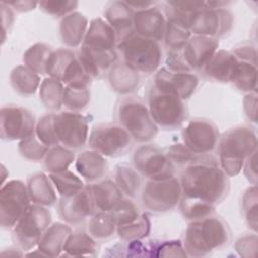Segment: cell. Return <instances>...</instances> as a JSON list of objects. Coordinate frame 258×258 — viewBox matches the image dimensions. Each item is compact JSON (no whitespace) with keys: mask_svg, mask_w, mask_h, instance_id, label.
Instances as JSON below:
<instances>
[{"mask_svg":"<svg viewBox=\"0 0 258 258\" xmlns=\"http://www.w3.org/2000/svg\"><path fill=\"white\" fill-rule=\"evenodd\" d=\"M182 197L192 198L217 206L230 191L229 176L211 154L197 155L181 172Z\"/></svg>","mask_w":258,"mask_h":258,"instance_id":"obj_1","label":"cell"},{"mask_svg":"<svg viewBox=\"0 0 258 258\" xmlns=\"http://www.w3.org/2000/svg\"><path fill=\"white\" fill-rule=\"evenodd\" d=\"M231 238V230L226 221L213 214L190 221L181 242L187 257L202 258L227 248Z\"/></svg>","mask_w":258,"mask_h":258,"instance_id":"obj_2","label":"cell"},{"mask_svg":"<svg viewBox=\"0 0 258 258\" xmlns=\"http://www.w3.org/2000/svg\"><path fill=\"white\" fill-rule=\"evenodd\" d=\"M257 134L253 127L239 125L228 129L220 135L217 151L218 163L229 176L238 175L245 160L257 151Z\"/></svg>","mask_w":258,"mask_h":258,"instance_id":"obj_3","label":"cell"},{"mask_svg":"<svg viewBox=\"0 0 258 258\" xmlns=\"http://www.w3.org/2000/svg\"><path fill=\"white\" fill-rule=\"evenodd\" d=\"M120 60L138 74L150 75L161 64L163 53L159 42L139 36L134 32L118 42Z\"/></svg>","mask_w":258,"mask_h":258,"instance_id":"obj_4","label":"cell"},{"mask_svg":"<svg viewBox=\"0 0 258 258\" xmlns=\"http://www.w3.org/2000/svg\"><path fill=\"white\" fill-rule=\"evenodd\" d=\"M117 122L126 129L133 141L147 143L158 133V127L149 113L147 103L136 96H126L116 108Z\"/></svg>","mask_w":258,"mask_h":258,"instance_id":"obj_5","label":"cell"},{"mask_svg":"<svg viewBox=\"0 0 258 258\" xmlns=\"http://www.w3.org/2000/svg\"><path fill=\"white\" fill-rule=\"evenodd\" d=\"M231 2L207 1V6L191 14L188 26L191 34L219 39L230 33L234 15L227 5Z\"/></svg>","mask_w":258,"mask_h":258,"instance_id":"obj_6","label":"cell"},{"mask_svg":"<svg viewBox=\"0 0 258 258\" xmlns=\"http://www.w3.org/2000/svg\"><path fill=\"white\" fill-rule=\"evenodd\" d=\"M51 224V214L46 207L30 204L12 230V241L24 253L37 247Z\"/></svg>","mask_w":258,"mask_h":258,"instance_id":"obj_7","label":"cell"},{"mask_svg":"<svg viewBox=\"0 0 258 258\" xmlns=\"http://www.w3.org/2000/svg\"><path fill=\"white\" fill-rule=\"evenodd\" d=\"M147 107L154 123L163 130L179 128L188 114L184 100L173 94L158 91L153 87L148 94Z\"/></svg>","mask_w":258,"mask_h":258,"instance_id":"obj_8","label":"cell"},{"mask_svg":"<svg viewBox=\"0 0 258 258\" xmlns=\"http://www.w3.org/2000/svg\"><path fill=\"white\" fill-rule=\"evenodd\" d=\"M133 139L118 122H104L93 126L89 133V147L105 157H119L131 147Z\"/></svg>","mask_w":258,"mask_h":258,"instance_id":"obj_9","label":"cell"},{"mask_svg":"<svg viewBox=\"0 0 258 258\" xmlns=\"http://www.w3.org/2000/svg\"><path fill=\"white\" fill-rule=\"evenodd\" d=\"M182 197L179 178L175 175L160 179H147L141 190L143 207L152 213H166L174 210Z\"/></svg>","mask_w":258,"mask_h":258,"instance_id":"obj_10","label":"cell"},{"mask_svg":"<svg viewBox=\"0 0 258 258\" xmlns=\"http://www.w3.org/2000/svg\"><path fill=\"white\" fill-rule=\"evenodd\" d=\"M46 75L70 87L90 88L93 80L81 64L77 51L68 47L52 51L47 62Z\"/></svg>","mask_w":258,"mask_h":258,"instance_id":"obj_11","label":"cell"},{"mask_svg":"<svg viewBox=\"0 0 258 258\" xmlns=\"http://www.w3.org/2000/svg\"><path fill=\"white\" fill-rule=\"evenodd\" d=\"M32 204L26 184L19 179L9 180L0 189V224L2 229H12Z\"/></svg>","mask_w":258,"mask_h":258,"instance_id":"obj_12","label":"cell"},{"mask_svg":"<svg viewBox=\"0 0 258 258\" xmlns=\"http://www.w3.org/2000/svg\"><path fill=\"white\" fill-rule=\"evenodd\" d=\"M53 128L58 144L68 149L79 150L88 143V120L81 113L53 112Z\"/></svg>","mask_w":258,"mask_h":258,"instance_id":"obj_13","label":"cell"},{"mask_svg":"<svg viewBox=\"0 0 258 258\" xmlns=\"http://www.w3.org/2000/svg\"><path fill=\"white\" fill-rule=\"evenodd\" d=\"M182 143L195 155H207L216 150L220 138L218 126L207 118H194L181 131Z\"/></svg>","mask_w":258,"mask_h":258,"instance_id":"obj_14","label":"cell"},{"mask_svg":"<svg viewBox=\"0 0 258 258\" xmlns=\"http://www.w3.org/2000/svg\"><path fill=\"white\" fill-rule=\"evenodd\" d=\"M36 121L31 111L15 104L2 106L0 110L1 139L20 141L35 132Z\"/></svg>","mask_w":258,"mask_h":258,"instance_id":"obj_15","label":"cell"},{"mask_svg":"<svg viewBox=\"0 0 258 258\" xmlns=\"http://www.w3.org/2000/svg\"><path fill=\"white\" fill-rule=\"evenodd\" d=\"M133 165L139 174L147 179H160L174 175V165L164 150L154 144L138 146L133 153Z\"/></svg>","mask_w":258,"mask_h":258,"instance_id":"obj_16","label":"cell"},{"mask_svg":"<svg viewBox=\"0 0 258 258\" xmlns=\"http://www.w3.org/2000/svg\"><path fill=\"white\" fill-rule=\"evenodd\" d=\"M198 85L199 78L195 73L172 72L162 67L155 72L152 87L186 101L196 92Z\"/></svg>","mask_w":258,"mask_h":258,"instance_id":"obj_17","label":"cell"},{"mask_svg":"<svg viewBox=\"0 0 258 258\" xmlns=\"http://www.w3.org/2000/svg\"><path fill=\"white\" fill-rule=\"evenodd\" d=\"M219 39L191 35L187 42L181 47H177L181 59L189 73L201 72L210 58L218 50Z\"/></svg>","mask_w":258,"mask_h":258,"instance_id":"obj_18","label":"cell"},{"mask_svg":"<svg viewBox=\"0 0 258 258\" xmlns=\"http://www.w3.org/2000/svg\"><path fill=\"white\" fill-rule=\"evenodd\" d=\"M57 203L60 219L70 226L81 225L96 212L91 192L87 185L73 196L60 197Z\"/></svg>","mask_w":258,"mask_h":258,"instance_id":"obj_19","label":"cell"},{"mask_svg":"<svg viewBox=\"0 0 258 258\" xmlns=\"http://www.w3.org/2000/svg\"><path fill=\"white\" fill-rule=\"evenodd\" d=\"M165 27V11L156 3L147 8L134 11L133 30L135 34L160 43L164 38Z\"/></svg>","mask_w":258,"mask_h":258,"instance_id":"obj_20","label":"cell"},{"mask_svg":"<svg viewBox=\"0 0 258 258\" xmlns=\"http://www.w3.org/2000/svg\"><path fill=\"white\" fill-rule=\"evenodd\" d=\"M77 54L84 70L92 79H100L108 75L118 60L117 50L99 49L84 44L79 47Z\"/></svg>","mask_w":258,"mask_h":258,"instance_id":"obj_21","label":"cell"},{"mask_svg":"<svg viewBox=\"0 0 258 258\" xmlns=\"http://www.w3.org/2000/svg\"><path fill=\"white\" fill-rule=\"evenodd\" d=\"M75 167L79 175L89 184L104 179L109 168L106 157L91 148L77 156Z\"/></svg>","mask_w":258,"mask_h":258,"instance_id":"obj_22","label":"cell"},{"mask_svg":"<svg viewBox=\"0 0 258 258\" xmlns=\"http://www.w3.org/2000/svg\"><path fill=\"white\" fill-rule=\"evenodd\" d=\"M133 17L134 11L127 1H112L104 11V19L116 32L118 42L134 32Z\"/></svg>","mask_w":258,"mask_h":258,"instance_id":"obj_23","label":"cell"},{"mask_svg":"<svg viewBox=\"0 0 258 258\" xmlns=\"http://www.w3.org/2000/svg\"><path fill=\"white\" fill-rule=\"evenodd\" d=\"M238 58L232 51L218 49L201 71L202 75L210 81L230 83Z\"/></svg>","mask_w":258,"mask_h":258,"instance_id":"obj_24","label":"cell"},{"mask_svg":"<svg viewBox=\"0 0 258 258\" xmlns=\"http://www.w3.org/2000/svg\"><path fill=\"white\" fill-rule=\"evenodd\" d=\"M82 44L99 49L117 50L118 37L104 18L97 17L91 20Z\"/></svg>","mask_w":258,"mask_h":258,"instance_id":"obj_25","label":"cell"},{"mask_svg":"<svg viewBox=\"0 0 258 258\" xmlns=\"http://www.w3.org/2000/svg\"><path fill=\"white\" fill-rule=\"evenodd\" d=\"M89 27L87 17L81 12L74 11L61 18L59 23V35L61 42L68 48L80 47L84 41Z\"/></svg>","mask_w":258,"mask_h":258,"instance_id":"obj_26","label":"cell"},{"mask_svg":"<svg viewBox=\"0 0 258 258\" xmlns=\"http://www.w3.org/2000/svg\"><path fill=\"white\" fill-rule=\"evenodd\" d=\"M87 186L91 192L96 212H111L124 198L123 192L112 179L104 178Z\"/></svg>","mask_w":258,"mask_h":258,"instance_id":"obj_27","label":"cell"},{"mask_svg":"<svg viewBox=\"0 0 258 258\" xmlns=\"http://www.w3.org/2000/svg\"><path fill=\"white\" fill-rule=\"evenodd\" d=\"M26 186L32 204L48 208L58 202L56 189L49 175L44 172H36L29 175Z\"/></svg>","mask_w":258,"mask_h":258,"instance_id":"obj_28","label":"cell"},{"mask_svg":"<svg viewBox=\"0 0 258 258\" xmlns=\"http://www.w3.org/2000/svg\"><path fill=\"white\" fill-rule=\"evenodd\" d=\"M72 228L67 223L55 222L50 224L41 237L36 249L45 257H58L62 253L63 245Z\"/></svg>","mask_w":258,"mask_h":258,"instance_id":"obj_29","label":"cell"},{"mask_svg":"<svg viewBox=\"0 0 258 258\" xmlns=\"http://www.w3.org/2000/svg\"><path fill=\"white\" fill-rule=\"evenodd\" d=\"M108 81L112 90L120 95H130L140 84V74L117 60L108 73Z\"/></svg>","mask_w":258,"mask_h":258,"instance_id":"obj_30","label":"cell"},{"mask_svg":"<svg viewBox=\"0 0 258 258\" xmlns=\"http://www.w3.org/2000/svg\"><path fill=\"white\" fill-rule=\"evenodd\" d=\"M99 245L88 232L83 230L72 231L63 245L60 256L68 257H95L98 255Z\"/></svg>","mask_w":258,"mask_h":258,"instance_id":"obj_31","label":"cell"},{"mask_svg":"<svg viewBox=\"0 0 258 258\" xmlns=\"http://www.w3.org/2000/svg\"><path fill=\"white\" fill-rule=\"evenodd\" d=\"M164 11L166 15V27L163 42L168 49L181 47L191 37L189 27L180 17L167 11L165 8Z\"/></svg>","mask_w":258,"mask_h":258,"instance_id":"obj_32","label":"cell"},{"mask_svg":"<svg viewBox=\"0 0 258 258\" xmlns=\"http://www.w3.org/2000/svg\"><path fill=\"white\" fill-rule=\"evenodd\" d=\"M10 85L14 92L22 97H30L35 94L40 86V77L24 64L13 68L9 76Z\"/></svg>","mask_w":258,"mask_h":258,"instance_id":"obj_33","label":"cell"},{"mask_svg":"<svg viewBox=\"0 0 258 258\" xmlns=\"http://www.w3.org/2000/svg\"><path fill=\"white\" fill-rule=\"evenodd\" d=\"M88 233L97 241L111 239L117 232V224L111 212H95L88 222Z\"/></svg>","mask_w":258,"mask_h":258,"instance_id":"obj_34","label":"cell"},{"mask_svg":"<svg viewBox=\"0 0 258 258\" xmlns=\"http://www.w3.org/2000/svg\"><path fill=\"white\" fill-rule=\"evenodd\" d=\"M230 83L240 92L252 93L257 89V64L238 59Z\"/></svg>","mask_w":258,"mask_h":258,"instance_id":"obj_35","label":"cell"},{"mask_svg":"<svg viewBox=\"0 0 258 258\" xmlns=\"http://www.w3.org/2000/svg\"><path fill=\"white\" fill-rule=\"evenodd\" d=\"M64 85L50 77L45 78L39 86V98L44 107L51 112H58L62 107Z\"/></svg>","mask_w":258,"mask_h":258,"instance_id":"obj_36","label":"cell"},{"mask_svg":"<svg viewBox=\"0 0 258 258\" xmlns=\"http://www.w3.org/2000/svg\"><path fill=\"white\" fill-rule=\"evenodd\" d=\"M113 180L127 198H134L142 185L139 172L135 168L125 164H118L115 167Z\"/></svg>","mask_w":258,"mask_h":258,"instance_id":"obj_37","label":"cell"},{"mask_svg":"<svg viewBox=\"0 0 258 258\" xmlns=\"http://www.w3.org/2000/svg\"><path fill=\"white\" fill-rule=\"evenodd\" d=\"M151 230V222L147 214L140 213L129 223L117 226L116 234L123 242L145 239Z\"/></svg>","mask_w":258,"mask_h":258,"instance_id":"obj_38","label":"cell"},{"mask_svg":"<svg viewBox=\"0 0 258 258\" xmlns=\"http://www.w3.org/2000/svg\"><path fill=\"white\" fill-rule=\"evenodd\" d=\"M52 51L53 49L51 46L42 42H37L24 52L22 57L23 64L39 76L46 75L47 62Z\"/></svg>","mask_w":258,"mask_h":258,"instance_id":"obj_39","label":"cell"},{"mask_svg":"<svg viewBox=\"0 0 258 258\" xmlns=\"http://www.w3.org/2000/svg\"><path fill=\"white\" fill-rule=\"evenodd\" d=\"M76 155L73 150L61 145L50 147L43 159V165L48 173H56L69 169Z\"/></svg>","mask_w":258,"mask_h":258,"instance_id":"obj_40","label":"cell"},{"mask_svg":"<svg viewBox=\"0 0 258 258\" xmlns=\"http://www.w3.org/2000/svg\"><path fill=\"white\" fill-rule=\"evenodd\" d=\"M48 175L59 197L73 196L86 186L82 178L69 169L56 173H48Z\"/></svg>","mask_w":258,"mask_h":258,"instance_id":"obj_41","label":"cell"},{"mask_svg":"<svg viewBox=\"0 0 258 258\" xmlns=\"http://www.w3.org/2000/svg\"><path fill=\"white\" fill-rule=\"evenodd\" d=\"M90 100V88L64 86L62 107L67 111L81 113L89 106Z\"/></svg>","mask_w":258,"mask_h":258,"instance_id":"obj_42","label":"cell"},{"mask_svg":"<svg viewBox=\"0 0 258 258\" xmlns=\"http://www.w3.org/2000/svg\"><path fill=\"white\" fill-rule=\"evenodd\" d=\"M178 206L183 218L189 222L211 216L216 210V206L214 205L186 197H181Z\"/></svg>","mask_w":258,"mask_h":258,"instance_id":"obj_43","label":"cell"},{"mask_svg":"<svg viewBox=\"0 0 258 258\" xmlns=\"http://www.w3.org/2000/svg\"><path fill=\"white\" fill-rule=\"evenodd\" d=\"M149 257H187L180 240H147Z\"/></svg>","mask_w":258,"mask_h":258,"instance_id":"obj_44","label":"cell"},{"mask_svg":"<svg viewBox=\"0 0 258 258\" xmlns=\"http://www.w3.org/2000/svg\"><path fill=\"white\" fill-rule=\"evenodd\" d=\"M19 154L26 160L31 162L42 161L49 150L33 133L32 135L20 140L17 146Z\"/></svg>","mask_w":258,"mask_h":258,"instance_id":"obj_45","label":"cell"},{"mask_svg":"<svg viewBox=\"0 0 258 258\" xmlns=\"http://www.w3.org/2000/svg\"><path fill=\"white\" fill-rule=\"evenodd\" d=\"M257 187L252 185L248 187L242 198V212L244 219L253 232L257 231Z\"/></svg>","mask_w":258,"mask_h":258,"instance_id":"obj_46","label":"cell"},{"mask_svg":"<svg viewBox=\"0 0 258 258\" xmlns=\"http://www.w3.org/2000/svg\"><path fill=\"white\" fill-rule=\"evenodd\" d=\"M34 134L44 145L49 148L59 145L53 128V112L41 116L36 121Z\"/></svg>","mask_w":258,"mask_h":258,"instance_id":"obj_47","label":"cell"},{"mask_svg":"<svg viewBox=\"0 0 258 258\" xmlns=\"http://www.w3.org/2000/svg\"><path fill=\"white\" fill-rule=\"evenodd\" d=\"M117 226L131 222L141 213L137 205L130 198H123L111 211Z\"/></svg>","mask_w":258,"mask_h":258,"instance_id":"obj_48","label":"cell"},{"mask_svg":"<svg viewBox=\"0 0 258 258\" xmlns=\"http://www.w3.org/2000/svg\"><path fill=\"white\" fill-rule=\"evenodd\" d=\"M78 1L66 0V1H40L38 2L39 9L44 13L54 17H64L74 12L78 7Z\"/></svg>","mask_w":258,"mask_h":258,"instance_id":"obj_49","label":"cell"},{"mask_svg":"<svg viewBox=\"0 0 258 258\" xmlns=\"http://www.w3.org/2000/svg\"><path fill=\"white\" fill-rule=\"evenodd\" d=\"M164 152L168 160L174 166H185L197 156L192 152H190L182 142L167 146Z\"/></svg>","mask_w":258,"mask_h":258,"instance_id":"obj_50","label":"cell"},{"mask_svg":"<svg viewBox=\"0 0 258 258\" xmlns=\"http://www.w3.org/2000/svg\"><path fill=\"white\" fill-rule=\"evenodd\" d=\"M235 249L237 253L242 257H254L257 252V235L246 234L240 237L235 243Z\"/></svg>","mask_w":258,"mask_h":258,"instance_id":"obj_51","label":"cell"},{"mask_svg":"<svg viewBox=\"0 0 258 258\" xmlns=\"http://www.w3.org/2000/svg\"><path fill=\"white\" fill-rule=\"evenodd\" d=\"M232 52L238 59L257 64V50L256 47L250 43H240L233 48Z\"/></svg>","mask_w":258,"mask_h":258,"instance_id":"obj_52","label":"cell"},{"mask_svg":"<svg viewBox=\"0 0 258 258\" xmlns=\"http://www.w3.org/2000/svg\"><path fill=\"white\" fill-rule=\"evenodd\" d=\"M243 108L246 117L253 123L257 121V93L252 92L245 95L243 100Z\"/></svg>","mask_w":258,"mask_h":258,"instance_id":"obj_53","label":"cell"},{"mask_svg":"<svg viewBox=\"0 0 258 258\" xmlns=\"http://www.w3.org/2000/svg\"><path fill=\"white\" fill-rule=\"evenodd\" d=\"M256 152L250 155L244 162L242 170L244 171L247 180L252 183V185L257 184V169H256Z\"/></svg>","mask_w":258,"mask_h":258,"instance_id":"obj_54","label":"cell"},{"mask_svg":"<svg viewBox=\"0 0 258 258\" xmlns=\"http://www.w3.org/2000/svg\"><path fill=\"white\" fill-rule=\"evenodd\" d=\"M1 7V15H2V28H3V33L5 34L9 29L11 28L13 21H14V13L13 9L7 4V2H1L0 3Z\"/></svg>","mask_w":258,"mask_h":258,"instance_id":"obj_55","label":"cell"},{"mask_svg":"<svg viewBox=\"0 0 258 258\" xmlns=\"http://www.w3.org/2000/svg\"><path fill=\"white\" fill-rule=\"evenodd\" d=\"M7 4L17 12H27L30 10H33L37 5L38 2H32V1H13V2H7Z\"/></svg>","mask_w":258,"mask_h":258,"instance_id":"obj_56","label":"cell"},{"mask_svg":"<svg viewBox=\"0 0 258 258\" xmlns=\"http://www.w3.org/2000/svg\"><path fill=\"white\" fill-rule=\"evenodd\" d=\"M2 256H25V253L19 249L17 246L8 247L1 251Z\"/></svg>","mask_w":258,"mask_h":258,"instance_id":"obj_57","label":"cell"}]
</instances>
